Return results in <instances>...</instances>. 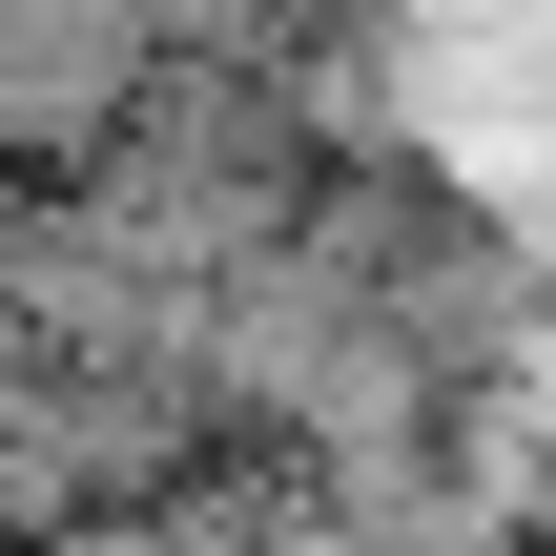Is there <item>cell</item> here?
<instances>
[{"label": "cell", "mask_w": 556, "mask_h": 556, "mask_svg": "<svg viewBox=\"0 0 556 556\" xmlns=\"http://www.w3.org/2000/svg\"><path fill=\"white\" fill-rule=\"evenodd\" d=\"M144 0H0V165H83L144 103Z\"/></svg>", "instance_id": "1"}]
</instances>
